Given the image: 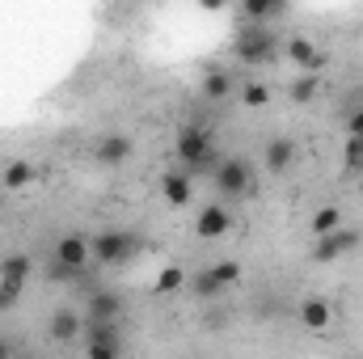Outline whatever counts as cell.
Returning <instances> with one entry per match:
<instances>
[{
    "mask_svg": "<svg viewBox=\"0 0 363 359\" xmlns=\"http://www.w3.org/2000/svg\"><path fill=\"white\" fill-rule=\"evenodd\" d=\"M211 275H216L224 287H233V283H241V263H233V258H224V263H211Z\"/></svg>",
    "mask_w": 363,
    "mask_h": 359,
    "instance_id": "cb8c5ba5",
    "label": "cell"
},
{
    "mask_svg": "<svg viewBox=\"0 0 363 359\" xmlns=\"http://www.w3.org/2000/svg\"><path fill=\"white\" fill-rule=\"evenodd\" d=\"M267 101H271V89H267L262 81H250V85H245V106L258 110V106H267Z\"/></svg>",
    "mask_w": 363,
    "mask_h": 359,
    "instance_id": "4316f807",
    "label": "cell"
},
{
    "mask_svg": "<svg viewBox=\"0 0 363 359\" xmlns=\"http://www.w3.org/2000/svg\"><path fill=\"white\" fill-rule=\"evenodd\" d=\"M131 136H123V131H106V136H97V144H93V161L101 165V170H118L123 161H131Z\"/></svg>",
    "mask_w": 363,
    "mask_h": 359,
    "instance_id": "ba28073f",
    "label": "cell"
},
{
    "mask_svg": "<svg viewBox=\"0 0 363 359\" xmlns=\"http://www.w3.org/2000/svg\"><path fill=\"white\" fill-rule=\"evenodd\" d=\"M359 245H363V233H355V228H338V233H330V237H317L313 258H317V263H338V258L355 254Z\"/></svg>",
    "mask_w": 363,
    "mask_h": 359,
    "instance_id": "5b68a950",
    "label": "cell"
},
{
    "mask_svg": "<svg viewBox=\"0 0 363 359\" xmlns=\"http://www.w3.org/2000/svg\"><path fill=\"white\" fill-rule=\"evenodd\" d=\"M338 228H342V211H338L334 203L317 207V216H313V237H330V233H338Z\"/></svg>",
    "mask_w": 363,
    "mask_h": 359,
    "instance_id": "ac0fdd59",
    "label": "cell"
},
{
    "mask_svg": "<svg viewBox=\"0 0 363 359\" xmlns=\"http://www.w3.org/2000/svg\"><path fill=\"white\" fill-rule=\"evenodd\" d=\"M186 283H190V292H194L199 300H220V296H224V283H220V279L211 275V267L194 270V275H190Z\"/></svg>",
    "mask_w": 363,
    "mask_h": 359,
    "instance_id": "e0dca14e",
    "label": "cell"
},
{
    "mask_svg": "<svg viewBox=\"0 0 363 359\" xmlns=\"http://www.w3.org/2000/svg\"><path fill=\"white\" fill-rule=\"evenodd\" d=\"M30 254H4L0 258V287H13V292H21L26 287V279H30Z\"/></svg>",
    "mask_w": 363,
    "mask_h": 359,
    "instance_id": "5bb4252c",
    "label": "cell"
},
{
    "mask_svg": "<svg viewBox=\"0 0 363 359\" xmlns=\"http://www.w3.org/2000/svg\"><path fill=\"white\" fill-rule=\"evenodd\" d=\"M342 170H347V178H359L363 174V140L359 136H347V144H342Z\"/></svg>",
    "mask_w": 363,
    "mask_h": 359,
    "instance_id": "44dd1931",
    "label": "cell"
},
{
    "mask_svg": "<svg viewBox=\"0 0 363 359\" xmlns=\"http://www.w3.org/2000/svg\"><path fill=\"white\" fill-rule=\"evenodd\" d=\"M279 13H287V4H267V0L245 4V17H254V21H267V17H279Z\"/></svg>",
    "mask_w": 363,
    "mask_h": 359,
    "instance_id": "d4e9b609",
    "label": "cell"
},
{
    "mask_svg": "<svg viewBox=\"0 0 363 359\" xmlns=\"http://www.w3.org/2000/svg\"><path fill=\"white\" fill-rule=\"evenodd\" d=\"M17 296H21V292H13V287H0V313H4V309H13V304H17Z\"/></svg>",
    "mask_w": 363,
    "mask_h": 359,
    "instance_id": "f1b7e54d",
    "label": "cell"
},
{
    "mask_svg": "<svg viewBox=\"0 0 363 359\" xmlns=\"http://www.w3.org/2000/svg\"><path fill=\"white\" fill-rule=\"evenodd\" d=\"M182 287H186L182 267H165L161 275H157V296H169V292H182Z\"/></svg>",
    "mask_w": 363,
    "mask_h": 359,
    "instance_id": "7402d4cb",
    "label": "cell"
},
{
    "mask_svg": "<svg viewBox=\"0 0 363 359\" xmlns=\"http://www.w3.org/2000/svg\"><path fill=\"white\" fill-rule=\"evenodd\" d=\"M233 55H237L241 64H250V68H262V64H271V60L283 55V47H279V38H274V34H267L262 26H254V30L237 34Z\"/></svg>",
    "mask_w": 363,
    "mask_h": 359,
    "instance_id": "277c9868",
    "label": "cell"
},
{
    "mask_svg": "<svg viewBox=\"0 0 363 359\" xmlns=\"http://www.w3.org/2000/svg\"><path fill=\"white\" fill-rule=\"evenodd\" d=\"M283 55L300 68V77H321V68H325V51H317L304 34H291L283 43Z\"/></svg>",
    "mask_w": 363,
    "mask_h": 359,
    "instance_id": "52a82bcc",
    "label": "cell"
},
{
    "mask_svg": "<svg viewBox=\"0 0 363 359\" xmlns=\"http://www.w3.org/2000/svg\"><path fill=\"white\" fill-rule=\"evenodd\" d=\"M55 263H64V267L72 270H89L93 263V237H85V233H64L60 241H55Z\"/></svg>",
    "mask_w": 363,
    "mask_h": 359,
    "instance_id": "8992f818",
    "label": "cell"
},
{
    "mask_svg": "<svg viewBox=\"0 0 363 359\" xmlns=\"http://www.w3.org/2000/svg\"><path fill=\"white\" fill-rule=\"evenodd\" d=\"M300 321L321 334V330H330V321H334V304H330L325 296H308V300H300Z\"/></svg>",
    "mask_w": 363,
    "mask_h": 359,
    "instance_id": "9a60e30c",
    "label": "cell"
},
{
    "mask_svg": "<svg viewBox=\"0 0 363 359\" xmlns=\"http://www.w3.org/2000/svg\"><path fill=\"white\" fill-rule=\"evenodd\" d=\"M174 153H178V170H186L190 178H211L220 170V161H224V153L216 148L211 131L199 127V123L182 127L178 140H174Z\"/></svg>",
    "mask_w": 363,
    "mask_h": 359,
    "instance_id": "6da1fadb",
    "label": "cell"
},
{
    "mask_svg": "<svg viewBox=\"0 0 363 359\" xmlns=\"http://www.w3.org/2000/svg\"><path fill=\"white\" fill-rule=\"evenodd\" d=\"M85 334V317L77 309H55L51 321H47V338L51 343H77Z\"/></svg>",
    "mask_w": 363,
    "mask_h": 359,
    "instance_id": "8fae6325",
    "label": "cell"
},
{
    "mask_svg": "<svg viewBox=\"0 0 363 359\" xmlns=\"http://www.w3.org/2000/svg\"><path fill=\"white\" fill-rule=\"evenodd\" d=\"M0 359H13V347H9L4 338H0Z\"/></svg>",
    "mask_w": 363,
    "mask_h": 359,
    "instance_id": "f546056e",
    "label": "cell"
},
{
    "mask_svg": "<svg viewBox=\"0 0 363 359\" xmlns=\"http://www.w3.org/2000/svg\"><path fill=\"white\" fill-rule=\"evenodd\" d=\"M228 93H233V77H228L224 68H216V72L203 77V97H207V101H224Z\"/></svg>",
    "mask_w": 363,
    "mask_h": 359,
    "instance_id": "d6986e66",
    "label": "cell"
},
{
    "mask_svg": "<svg viewBox=\"0 0 363 359\" xmlns=\"http://www.w3.org/2000/svg\"><path fill=\"white\" fill-rule=\"evenodd\" d=\"M161 194H165L169 207H186V203H194V178L186 170H165L161 174Z\"/></svg>",
    "mask_w": 363,
    "mask_h": 359,
    "instance_id": "7c38bea8",
    "label": "cell"
},
{
    "mask_svg": "<svg viewBox=\"0 0 363 359\" xmlns=\"http://www.w3.org/2000/svg\"><path fill=\"white\" fill-rule=\"evenodd\" d=\"M228 228H233V211H228V203H207V207L194 216V237H203V241L228 237Z\"/></svg>",
    "mask_w": 363,
    "mask_h": 359,
    "instance_id": "9c48e42d",
    "label": "cell"
},
{
    "mask_svg": "<svg viewBox=\"0 0 363 359\" xmlns=\"http://www.w3.org/2000/svg\"><path fill=\"white\" fill-rule=\"evenodd\" d=\"M135 254H140V237L127 233V228H106V233L93 237V263L106 267V270L127 267Z\"/></svg>",
    "mask_w": 363,
    "mask_h": 359,
    "instance_id": "7a4b0ae2",
    "label": "cell"
},
{
    "mask_svg": "<svg viewBox=\"0 0 363 359\" xmlns=\"http://www.w3.org/2000/svg\"><path fill=\"white\" fill-rule=\"evenodd\" d=\"M123 347H85V359H118Z\"/></svg>",
    "mask_w": 363,
    "mask_h": 359,
    "instance_id": "83f0119b",
    "label": "cell"
},
{
    "mask_svg": "<svg viewBox=\"0 0 363 359\" xmlns=\"http://www.w3.org/2000/svg\"><path fill=\"white\" fill-rule=\"evenodd\" d=\"M296 157H300L296 140L274 136L271 144H267V153H262V170H267V174H274V178H283L287 170H296Z\"/></svg>",
    "mask_w": 363,
    "mask_h": 359,
    "instance_id": "30bf717a",
    "label": "cell"
},
{
    "mask_svg": "<svg viewBox=\"0 0 363 359\" xmlns=\"http://www.w3.org/2000/svg\"><path fill=\"white\" fill-rule=\"evenodd\" d=\"M211 182H216L220 203H233V199H250V194H254V170H250V161H241V157H224L220 170L211 174Z\"/></svg>",
    "mask_w": 363,
    "mask_h": 359,
    "instance_id": "3957f363",
    "label": "cell"
},
{
    "mask_svg": "<svg viewBox=\"0 0 363 359\" xmlns=\"http://www.w3.org/2000/svg\"><path fill=\"white\" fill-rule=\"evenodd\" d=\"M118 317H123L118 292H89L85 296V321H118Z\"/></svg>",
    "mask_w": 363,
    "mask_h": 359,
    "instance_id": "4fadbf2b",
    "label": "cell"
},
{
    "mask_svg": "<svg viewBox=\"0 0 363 359\" xmlns=\"http://www.w3.org/2000/svg\"><path fill=\"white\" fill-rule=\"evenodd\" d=\"M81 343L85 347H123V330H118V321H85Z\"/></svg>",
    "mask_w": 363,
    "mask_h": 359,
    "instance_id": "2e32d148",
    "label": "cell"
},
{
    "mask_svg": "<svg viewBox=\"0 0 363 359\" xmlns=\"http://www.w3.org/2000/svg\"><path fill=\"white\" fill-rule=\"evenodd\" d=\"M47 279L51 283H81V270H72V267H64V263H47Z\"/></svg>",
    "mask_w": 363,
    "mask_h": 359,
    "instance_id": "484cf974",
    "label": "cell"
},
{
    "mask_svg": "<svg viewBox=\"0 0 363 359\" xmlns=\"http://www.w3.org/2000/svg\"><path fill=\"white\" fill-rule=\"evenodd\" d=\"M317 93H321V77H296L291 89H287V97H291L296 106H308V101H317Z\"/></svg>",
    "mask_w": 363,
    "mask_h": 359,
    "instance_id": "ffe728a7",
    "label": "cell"
},
{
    "mask_svg": "<svg viewBox=\"0 0 363 359\" xmlns=\"http://www.w3.org/2000/svg\"><path fill=\"white\" fill-rule=\"evenodd\" d=\"M30 178H34V165H30V161H13V165L4 170V186H9V190H21Z\"/></svg>",
    "mask_w": 363,
    "mask_h": 359,
    "instance_id": "603a6c76",
    "label": "cell"
}]
</instances>
